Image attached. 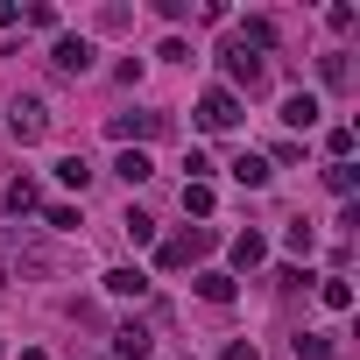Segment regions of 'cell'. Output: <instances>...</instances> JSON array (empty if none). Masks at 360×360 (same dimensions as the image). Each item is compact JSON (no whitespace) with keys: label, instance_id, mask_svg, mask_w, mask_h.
<instances>
[{"label":"cell","instance_id":"e0dca14e","mask_svg":"<svg viewBox=\"0 0 360 360\" xmlns=\"http://www.w3.org/2000/svg\"><path fill=\"white\" fill-rule=\"evenodd\" d=\"M283 248H290L297 262H311V248H318V226H311V219H290V233H283Z\"/></svg>","mask_w":360,"mask_h":360},{"label":"cell","instance_id":"4fadbf2b","mask_svg":"<svg viewBox=\"0 0 360 360\" xmlns=\"http://www.w3.org/2000/svg\"><path fill=\"white\" fill-rule=\"evenodd\" d=\"M0 198H8V212H22V219H29V212H43V191H36V176H15V184L0 191Z\"/></svg>","mask_w":360,"mask_h":360},{"label":"cell","instance_id":"83f0119b","mask_svg":"<svg viewBox=\"0 0 360 360\" xmlns=\"http://www.w3.org/2000/svg\"><path fill=\"white\" fill-rule=\"evenodd\" d=\"M22 22V0H0V29H15Z\"/></svg>","mask_w":360,"mask_h":360},{"label":"cell","instance_id":"9c48e42d","mask_svg":"<svg viewBox=\"0 0 360 360\" xmlns=\"http://www.w3.org/2000/svg\"><path fill=\"white\" fill-rule=\"evenodd\" d=\"M233 43H240V50H255V57H269V50H276V22H269V15H248Z\"/></svg>","mask_w":360,"mask_h":360},{"label":"cell","instance_id":"44dd1931","mask_svg":"<svg viewBox=\"0 0 360 360\" xmlns=\"http://www.w3.org/2000/svg\"><path fill=\"white\" fill-rule=\"evenodd\" d=\"M325 184H332L339 198H353V184H360V169H353V162H325Z\"/></svg>","mask_w":360,"mask_h":360},{"label":"cell","instance_id":"603a6c76","mask_svg":"<svg viewBox=\"0 0 360 360\" xmlns=\"http://www.w3.org/2000/svg\"><path fill=\"white\" fill-rule=\"evenodd\" d=\"M184 212L191 219H212V184H184Z\"/></svg>","mask_w":360,"mask_h":360},{"label":"cell","instance_id":"2e32d148","mask_svg":"<svg viewBox=\"0 0 360 360\" xmlns=\"http://www.w3.org/2000/svg\"><path fill=\"white\" fill-rule=\"evenodd\" d=\"M269 262V240L262 233H233V269H262Z\"/></svg>","mask_w":360,"mask_h":360},{"label":"cell","instance_id":"6da1fadb","mask_svg":"<svg viewBox=\"0 0 360 360\" xmlns=\"http://www.w3.org/2000/svg\"><path fill=\"white\" fill-rule=\"evenodd\" d=\"M162 127H169V113H148V106H134V113H113V120H106V134H113L120 148H141V141H155Z\"/></svg>","mask_w":360,"mask_h":360},{"label":"cell","instance_id":"4316f807","mask_svg":"<svg viewBox=\"0 0 360 360\" xmlns=\"http://www.w3.org/2000/svg\"><path fill=\"white\" fill-rule=\"evenodd\" d=\"M219 360H262V353H255V339H233V346H219Z\"/></svg>","mask_w":360,"mask_h":360},{"label":"cell","instance_id":"7402d4cb","mask_svg":"<svg viewBox=\"0 0 360 360\" xmlns=\"http://www.w3.org/2000/svg\"><path fill=\"white\" fill-rule=\"evenodd\" d=\"M57 176H64L71 191H85V184H92V162H85V155H64V162H57Z\"/></svg>","mask_w":360,"mask_h":360},{"label":"cell","instance_id":"8fae6325","mask_svg":"<svg viewBox=\"0 0 360 360\" xmlns=\"http://www.w3.org/2000/svg\"><path fill=\"white\" fill-rule=\"evenodd\" d=\"M148 353H155L148 325H120V332H113V360H148Z\"/></svg>","mask_w":360,"mask_h":360},{"label":"cell","instance_id":"ba28073f","mask_svg":"<svg viewBox=\"0 0 360 360\" xmlns=\"http://www.w3.org/2000/svg\"><path fill=\"white\" fill-rule=\"evenodd\" d=\"M318 113H325V106H318V92H290V99H283V127H297V134H311V127H318Z\"/></svg>","mask_w":360,"mask_h":360},{"label":"cell","instance_id":"52a82bcc","mask_svg":"<svg viewBox=\"0 0 360 360\" xmlns=\"http://www.w3.org/2000/svg\"><path fill=\"white\" fill-rule=\"evenodd\" d=\"M226 176H233V184H248V191H262V184H269V176H276V162L248 148V155H233V162H226Z\"/></svg>","mask_w":360,"mask_h":360},{"label":"cell","instance_id":"cb8c5ba5","mask_svg":"<svg viewBox=\"0 0 360 360\" xmlns=\"http://www.w3.org/2000/svg\"><path fill=\"white\" fill-rule=\"evenodd\" d=\"M113 169L127 176V184H141V176H148V155H141V148H120V162H113Z\"/></svg>","mask_w":360,"mask_h":360},{"label":"cell","instance_id":"3957f363","mask_svg":"<svg viewBox=\"0 0 360 360\" xmlns=\"http://www.w3.org/2000/svg\"><path fill=\"white\" fill-rule=\"evenodd\" d=\"M8 134H15V141H22V148H29V141H43V134H50V106H43V99H29V92H22V99H15V106H8Z\"/></svg>","mask_w":360,"mask_h":360},{"label":"cell","instance_id":"d6986e66","mask_svg":"<svg viewBox=\"0 0 360 360\" xmlns=\"http://www.w3.org/2000/svg\"><path fill=\"white\" fill-rule=\"evenodd\" d=\"M353 141H360V134H353V120H339V127L325 134V148H332V162H353Z\"/></svg>","mask_w":360,"mask_h":360},{"label":"cell","instance_id":"7a4b0ae2","mask_svg":"<svg viewBox=\"0 0 360 360\" xmlns=\"http://www.w3.org/2000/svg\"><path fill=\"white\" fill-rule=\"evenodd\" d=\"M198 127H212V134L240 127V92H226V85H205V92H198Z\"/></svg>","mask_w":360,"mask_h":360},{"label":"cell","instance_id":"5bb4252c","mask_svg":"<svg viewBox=\"0 0 360 360\" xmlns=\"http://www.w3.org/2000/svg\"><path fill=\"white\" fill-rule=\"evenodd\" d=\"M233 290H240V283H233L226 269H198V297H205V304H233Z\"/></svg>","mask_w":360,"mask_h":360},{"label":"cell","instance_id":"7c38bea8","mask_svg":"<svg viewBox=\"0 0 360 360\" xmlns=\"http://www.w3.org/2000/svg\"><path fill=\"white\" fill-rule=\"evenodd\" d=\"M290 360H339V346H332V332H297Z\"/></svg>","mask_w":360,"mask_h":360},{"label":"cell","instance_id":"ac0fdd59","mask_svg":"<svg viewBox=\"0 0 360 360\" xmlns=\"http://www.w3.org/2000/svg\"><path fill=\"white\" fill-rule=\"evenodd\" d=\"M318 297H325V311H353V283L346 276H318Z\"/></svg>","mask_w":360,"mask_h":360},{"label":"cell","instance_id":"30bf717a","mask_svg":"<svg viewBox=\"0 0 360 360\" xmlns=\"http://www.w3.org/2000/svg\"><path fill=\"white\" fill-rule=\"evenodd\" d=\"M106 297L141 304V297H148V276H141V269H106Z\"/></svg>","mask_w":360,"mask_h":360},{"label":"cell","instance_id":"9a60e30c","mask_svg":"<svg viewBox=\"0 0 360 360\" xmlns=\"http://www.w3.org/2000/svg\"><path fill=\"white\" fill-rule=\"evenodd\" d=\"M318 78H325L332 92H346V85H353V64H346V50H325V57H318Z\"/></svg>","mask_w":360,"mask_h":360},{"label":"cell","instance_id":"d4e9b609","mask_svg":"<svg viewBox=\"0 0 360 360\" xmlns=\"http://www.w3.org/2000/svg\"><path fill=\"white\" fill-rule=\"evenodd\" d=\"M43 219H50L57 233H78V226H85V219H78V205H43Z\"/></svg>","mask_w":360,"mask_h":360},{"label":"cell","instance_id":"ffe728a7","mask_svg":"<svg viewBox=\"0 0 360 360\" xmlns=\"http://www.w3.org/2000/svg\"><path fill=\"white\" fill-rule=\"evenodd\" d=\"M120 233H127V240H134V248H148V240H155V219H148V212H134V205H127V219H120Z\"/></svg>","mask_w":360,"mask_h":360},{"label":"cell","instance_id":"484cf974","mask_svg":"<svg viewBox=\"0 0 360 360\" xmlns=\"http://www.w3.org/2000/svg\"><path fill=\"white\" fill-rule=\"evenodd\" d=\"M22 22H29V29H57V8H50V0H36V8H22Z\"/></svg>","mask_w":360,"mask_h":360},{"label":"cell","instance_id":"8992f818","mask_svg":"<svg viewBox=\"0 0 360 360\" xmlns=\"http://www.w3.org/2000/svg\"><path fill=\"white\" fill-rule=\"evenodd\" d=\"M50 64H57L64 78H85V71H92V43H85V36H57V43H50Z\"/></svg>","mask_w":360,"mask_h":360},{"label":"cell","instance_id":"277c9868","mask_svg":"<svg viewBox=\"0 0 360 360\" xmlns=\"http://www.w3.org/2000/svg\"><path fill=\"white\" fill-rule=\"evenodd\" d=\"M205 255H212V233H205V226L176 233V240H162V269H191V262H205Z\"/></svg>","mask_w":360,"mask_h":360},{"label":"cell","instance_id":"5b68a950","mask_svg":"<svg viewBox=\"0 0 360 360\" xmlns=\"http://www.w3.org/2000/svg\"><path fill=\"white\" fill-rule=\"evenodd\" d=\"M219 64H226V92H233V85H248V92H255V85L269 78V64H262L255 50H240V43H226V57H219Z\"/></svg>","mask_w":360,"mask_h":360}]
</instances>
